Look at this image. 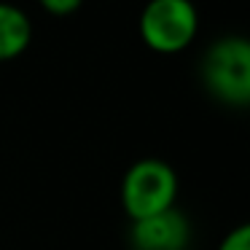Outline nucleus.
Instances as JSON below:
<instances>
[{
	"mask_svg": "<svg viewBox=\"0 0 250 250\" xmlns=\"http://www.w3.org/2000/svg\"><path fill=\"white\" fill-rule=\"evenodd\" d=\"M202 83L215 100L234 108L250 103V43L245 35H223L212 41L202 60Z\"/></svg>",
	"mask_w": 250,
	"mask_h": 250,
	"instance_id": "f257e3e1",
	"label": "nucleus"
},
{
	"mask_svg": "<svg viewBox=\"0 0 250 250\" xmlns=\"http://www.w3.org/2000/svg\"><path fill=\"white\" fill-rule=\"evenodd\" d=\"M175 196H178V175L162 159H140L124 172L121 205L132 223L175 207Z\"/></svg>",
	"mask_w": 250,
	"mask_h": 250,
	"instance_id": "f03ea898",
	"label": "nucleus"
},
{
	"mask_svg": "<svg viewBox=\"0 0 250 250\" xmlns=\"http://www.w3.org/2000/svg\"><path fill=\"white\" fill-rule=\"evenodd\" d=\"M199 17L188 0H151L140 14V35L148 49L178 54L194 41Z\"/></svg>",
	"mask_w": 250,
	"mask_h": 250,
	"instance_id": "7ed1b4c3",
	"label": "nucleus"
},
{
	"mask_svg": "<svg viewBox=\"0 0 250 250\" xmlns=\"http://www.w3.org/2000/svg\"><path fill=\"white\" fill-rule=\"evenodd\" d=\"M135 250H186L191 242V221L183 210L169 207L159 215L132 223Z\"/></svg>",
	"mask_w": 250,
	"mask_h": 250,
	"instance_id": "20e7f679",
	"label": "nucleus"
},
{
	"mask_svg": "<svg viewBox=\"0 0 250 250\" xmlns=\"http://www.w3.org/2000/svg\"><path fill=\"white\" fill-rule=\"evenodd\" d=\"M33 41V22L19 6L0 3V62L19 57Z\"/></svg>",
	"mask_w": 250,
	"mask_h": 250,
	"instance_id": "39448f33",
	"label": "nucleus"
},
{
	"mask_svg": "<svg viewBox=\"0 0 250 250\" xmlns=\"http://www.w3.org/2000/svg\"><path fill=\"white\" fill-rule=\"evenodd\" d=\"M218 250H250V226L248 223H239L237 229H231L221 239Z\"/></svg>",
	"mask_w": 250,
	"mask_h": 250,
	"instance_id": "423d86ee",
	"label": "nucleus"
},
{
	"mask_svg": "<svg viewBox=\"0 0 250 250\" xmlns=\"http://www.w3.org/2000/svg\"><path fill=\"white\" fill-rule=\"evenodd\" d=\"M43 8L51 14H73L81 8L78 0H43Z\"/></svg>",
	"mask_w": 250,
	"mask_h": 250,
	"instance_id": "0eeeda50",
	"label": "nucleus"
}]
</instances>
